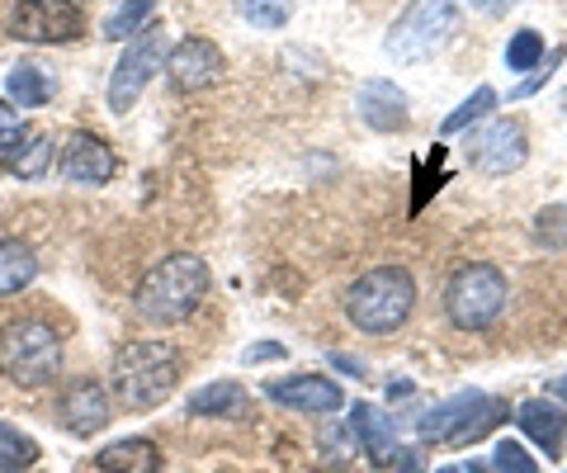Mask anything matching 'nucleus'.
Instances as JSON below:
<instances>
[{
  "mask_svg": "<svg viewBox=\"0 0 567 473\" xmlns=\"http://www.w3.org/2000/svg\"><path fill=\"white\" fill-rule=\"evenodd\" d=\"M208 294V266L199 256H166L147 279L137 285L133 294V308L142 322H156V327H171V322H185L194 308L204 304Z\"/></svg>",
  "mask_w": 567,
  "mask_h": 473,
  "instance_id": "1",
  "label": "nucleus"
},
{
  "mask_svg": "<svg viewBox=\"0 0 567 473\" xmlns=\"http://www.w3.org/2000/svg\"><path fill=\"white\" fill-rule=\"evenodd\" d=\"M416 308V285L412 275L398 270V266H379L360 275L346 294V312L350 322L369 331V337H388V331H398L406 318H412Z\"/></svg>",
  "mask_w": 567,
  "mask_h": 473,
  "instance_id": "2",
  "label": "nucleus"
},
{
  "mask_svg": "<svg viewBox=\"0 0 567 473\" xmlns=\"http://www.w3.org/2000/svg\"><path fill=\"white\" fill-rule=\"evenodd\" d=\"M175 379H181V356L166 341H133L114 360V393L128 412H152L175 389Z\"/></svg>",
  "mask_w": 567,
  "mask_h": 473,
  "instance_id": "3",
  "label": "nucleus"
},
{
  "mask_svg": "<svg viewBox=\"0 0 567 473\" xmlns=\"http://www.w3.org/2000/svg\"><path fill=\"white\" fill-rule=\"evenodd\" d=\"M62 370L58 331L39 318H14L0 327V374L20 389H43Z\"/></svg>",
  "mask_w": 567,
  "mask_h": 473,
  "instance_id": "4",
  "label": "nucleus"
},
{
  "mask_svg": "<svg viewBox=\"0 0 567 473\" xmlns=\"http://www.w3.org/2000/svg\"><path fill=\"white\" fill-rule=\"evenodd\" d=\"M496 422H506V402H496L487 393H458L425 412L416 431L431 445H468V441H483Z\"/></svg>",
  "mask_w": 567,
  "mask_h": 473,
  "instance_id": "5",
  "label": "nucleus"
},
{
  "mask_svg": "<svg viewBox=\"0 0 567 473\" xmlns=\"http://www.w3.org/2000/svg\"><path fill=\"white\" fill-rule=\"evenodd\" d=\"M458 24V0H412L402 20L388 29V52L398 62H425L454 33Z\"/></svg>",
  "mask_w": 567,
  "mask_h": 473,
  "instance_id": "6",
  "label": "nucleus"
},
{
  "mask_svg": "<svg viewBox=\"0 0 567 473\" xmlns=\"http://www.w3.org/2000/svg\"><path fill=\"white\" fill-rule=\"evenodd\" d=\"M450 318L454 327H464V331H483L492 327L496 318H502V308H506V275L487 266V260H477V266H464L454 279H450Z\"/></svg>",
  "mask_w": 567,
  "mask_h": 473,
  "instance_id": "7",
  "label": "nucleus"
},
{
  "mask_svg": "<svg viewBox=\"0 0 567 473\" xmlns=\"http://www.w3.org/2000/svg\"><path fill=\"white\" fill-rule=\"evenodd\" d=\"M162 62H166V33L162 29H147L142 39H133L128 48H123V58H118L114 76H110V110L128 114L137 104V95L147 91V81L162 72Z\"/></svg>",
  "mask_w": 567,
  "mask_h": 473,
  "instance_id": "8",
  "label": "nucleus"
},
{
  "mask_svg": "<svg viewBox=\"0 0 567 473\" xmlns=\"http://www.w3.org/2000/svg\"><path fill=\"white\" fill-rule=\"evenodd\" d=\"M85 29L76 0H14L10 33L20 43H71Z\"/></svg>",
  "mask_w": 567,
  "mask_h": 473,
  "instance_id": "9",
  "label": "nucleus"
},
{
  "mask_svg": "<svg viewBox=\"0 0 567 473\" xmlns=\"http://www.w3.org/2000/svg\"><path fill=\"white\" fill-rule=\"evenodd\" d=\"M525 124H516V119H502V124H487V128H477L468 137V162L477 171H487V175H511L520 162H525Z\"/></svg>",
  "mask_w": 567,
  "mask_h": 473,
  "instance_id": "10",
  "label": "nucleus"
},
{
  "mask_svg": "<svg viewBox=\"0 0 567 473\" xmlns=\"http://www.w3.org/2000/svg\"><path fill=\"white\" fill-rule=\"evenodd\" d=\"M166 72H171V85L181 95H199L223 76V52L208 39H181L166 52Z\"/></svg>",
  "mask_w": 567,
  "mask_h": 473,
  "instance_id": "11",
  "label": "nucleus"
},
{
  "mask_svg": "<svg viewBox=\"0 0 567 473\" xmlns=\"http://www.w3.org/2000/svg\"><path fill=\"white\" fill-rule=\"evenodd\" d=\"M279 408H298V412H341L346 408V393L341 383H331L322 374H293V379H279V383H265Z\"/></svg>",
  "mask_w": 567,
  "mask_h": 473,
  "instance_id": "12",
  "label": "nucleus"
},
{
  "mask_svg": "<svg viewBox=\"0 0 567 473\" xmlns=\"http://www.w3.org/2000/svg\"><path fill=\"white\" fill-rule=\"evenodd\" d=\"M516 422H520V431L535 441L548 460H558V454L567 450V412L558 408L554 398H529V402H520V412H516Z\"/></svg>",
  "mask_w": 567,
  "mask_h": 473,
  "instance_id": "13",
  "label": "nucleus"
},
{
  "mask_svg": "<svg viewBox=\"0 0 567 473\" xmlns=\"http://www.w3.org/2000/svg\"><path fill=\"white\" fill-rule=\"evenodd\" d=\"M110 417H114V408H110V398H104L100 383H76V389L58 402V422L71 435H95V431L110 426Z\"/></svg>",
  "mask_w": 567,
  "mask_h": 473,
  "instance_id": "14",
  "label": "nucleus"
},
{
  "mask_svg": "<svg viewBox=\"0 0 567 473\" xmlns=\"http://www.w3.org/2000/svg\"><path fill=\"white\" fill-rule=\"evenodd\" d=\"M62 171L81 185H104L114 175V152L95 133H71V143L62 147Z\"/></svg>",
  "mask_w": 567,
  "mask_h": 473,
  "instance_id": "15",
  "label": "nucleus"
},
{
  "mask_svg": "<svg viewBox=\"0 0 567 473\" xmlns=\"http://www.w3.org/2000/svg\"><path fill=\"white\" fill-rule=\"evenodd\" d=\"M360 119L374 133H398L406 128V100L393 81H364L360 85Z\"/></svg>",
  "mask_w": 567,
  "mask_h": 473,
  "instance_id": "16",
  "label": "nucleus"
},
{
  "mask_svg": "<svg viewBox=\"0 0 567 473\" xmlns=\"http://www.w3.org/2000/svg\"><path fill=\"white\" fill-rule=\"evenodd\" d=\"M350 426H354V441L364 445V454L374 464H393L398 460V431L393 422L374 408V402H360V408L350 412Z\"/></svg>",
  "mask_w": 567,
  "mask_h": 473,
  "instance_id": "17",
  "label": "nucleus"
},
{
  "mask_svg": "<svg viewBox=\"0 0 567 473\" xmlns=\"http://www.w3.org/2000/svg\"><path fill=\"white\" fill-rule=\"evenodd\" d=\"M100 473H162V450L152 441H114L100 450Z\"/></svg>",
  "mask_w": 567,
  "mask_h": 473,
  "instance_id": "18",
  "label": "nucleus"
},
{
  "mask_svg": "<svg viewBox=\"0 0 567 473\" xmlns=\"http://www.w3.org/2000/svg\"><path fill=\"white\" fill-rule=\"evenodd\" d=\"M33 275H39V256H33L24 241H0V299L6 294H20L33 285Z\"/></svg>",
  "mask_w": 567,
  "mask_h": 473,
  "instance_id": "19",
  "label": "nucleus"
},
{
  "mask_svg": "<svg viewBox=\"0 0 567 473\" xmlns=\"http://www.w3.org/2000/svg\"><path fill=\"white\" fill-rule=\"evenodd\" d=\"M189 412L194 417H246V389L241 383H208V389H199L189 398Z\"/></svg>",
  "mask_w": 567,
  "mask_h": 473,
  "instance_id": "20",
  "label": "nucleus"
},
{
  "mask_svg": "<svg viewBox=\"0 0 567 473\" xmlns=\"http://www.w3.org/2000/svg\"><path fill=\"white\" fill-rule=\"evenodd\" d=\"M10 104H20V110H39V104L52 100V76L43 72V66H33V62H20L10 72Z\"/></svg>",
  "mask_w": 567,
  "mask_h": 473,
  "instance_id": "21",
  "label": "nucleus"
},
{
  "mask_svg": "<svg viewBox=\"0 0 567 473\" xmlns=\"http://www.w3.org/2000/svg\"><path fill=\"white\" fill-rule=\"evenodd\" d=\"M33 460H39V445H33V435H24L20 426H6V422H0V473L29 469Z\"/></svg>",
  "mask_w": 567,
  "mask_h": 473,
  "instance_id": "22",
  "label": "nucleus"
},
{
  "mask_svg": "<svg viewBox=\"0 0 567 473\" xmlns=\"http://www.w3.org/2000/svg\"><path fill=\"white\" fill-rule=\"evenodd\" d=\"M492 110H496V91H492V85H477L473 100H464V104H458V110L445 119V124H440V133H445V137L464 133L468 124H477V119H487Z\"/></svg>",
  "mask_w": 567,
  "mask_h": 473,
  "instance_id": "23",
  "label": "nucleus"
},
{
  "mask_svg": "<svg viewBox=\"0 0 567 473\" xmlns=\"http://www.w3.org/2000/svg\"><path fill=\"white\" fill-rule=\"evenodd\" d=\"M544 58H548V52H544V39L535 29H520L516 39L506 43V66H511V72H539Z\"/></svg>",
  "mask_w": 567,
  "mask_h": 473,
  "instance_id": "24",
  "label": "nucleus"
},
{
  "mask_svg": "<svg viewBox=\"0 0 567 473\" xmlns=\"http://www.w3.org/2000/svg\"><path fill=\"white\" fill-rule=\"evenodd\" d=\"M256 29H279L293 14V0H233Z\"/></svg>",
  "mask_w": 567,
  "mask_h": 473,
  "instance_id": "25",
  "label": "nucleus"
},
{
  "mask_svg": "<svg viewBox=\"0 0 567 473\" xmlns=\"http://www.w3.org/2000/svg\"><path fill=\"white\" fill-rule=\"evenodd\" d=\"M156 0H123V6L110 14V24H104V39H128V33L147 20Z\"/></svg>",
  "mask_w": 567,
  "mask_h": 473,
  "instance_id": "26",
  "label": "nucleus"
},
{
  "mask_svg": "<svg viewBox=\"0 0 567 473\" xmlns=\"http://www.w3.org/2000/svg\"><path fill=\"white\" fill-rule=\"evenodd\" d=\"M492 469H496V473H539V464L529 460L525 445H516V441H502V445H496Z\"/></svg>",
  "mask_w": 567,
  "mask_h": 473,
  "instance_id": "27",
  "label": "nucleus"
},
{
  "mask_svg": "<svg viewBox=\"0 0 567 473\" xmlns=\"http://www.w3.org/2000/svg\"><path fill=\"white\" fill-rule=\"evenodd\" d=\"M48 156H52V137H39V143H33L29 152H20V156H14V162H10V171H14V175H39Z\"/></svg>",
  "mask_w": 567,
  "mask_h": 473,
  "instance_id": "28",
  "label": "nucleus"
},
{
  "mask_svg": "<svg viewBox=\"0 0 567 473\" xmlns=\"http://www.w3.org/2000/svg\"><path fill=\"white\" fill-rule=\"evenodd\" d=\"M535 227H539V237H548V247H567V204L548 208Z\"/></svg>",
  "mask_w": 567,
  "mask_h": 473,
  "instance_id": "29",
  "label": "nucleus"
},
{
  "mask_svg": "<svg viewBox=\"0 0 567 473\" xmlns=\"http://www.w3.org/2000/svg\"><path fill=\"white\" fill-rule=\"evenodd\" d=\"M29 137V128H24V119L14 114V104H0V147H20Z\"/></svg>",
  "mask_w": 567,
  "mask_h": 473,
  "instance_id": "30",
  "label": "nucleus"
},
{
  "mask_svg": "<svg viewBox=\"0 0 567 473\" xmlns=\"http://www.w3.org/2000/svg\"><path fill=\"white\" fill-rule=\"evenodd\" d=\"M558 62H563V52H548V62H544V66H539V72H535V76H529L525 85H516V91H511V100H529V95H535V91H539V85H544L548 76H554V66H558Z\"/></svg>",
  "mask_w": 567,
  "mask_h": 473,
  "instance_id": "31",
  "label": "nucleus"
},
{
  "mask_svg": "<svg viewBox=\"0 0 567 473\" xmlns=\"http://www.w3.org/2000/svg\"><path fill=\"white\" fill-rule=\"evenodd\" d=\"M284 356H289V350H284L279 341H260V346H246V364H265V360H284Z\"/></svg>",
  "mask_w": 567,
  "mask_h": 473,
  "instance_id": "32",
  "label": "nucleus"
},
{
  "mask_svg": "<svg viewBox=\"0 0 567 473\" xmlns=\"http://www.w3.org/2000/svg\"><path fill=\"white\" fill-rule=\"evenodd\" d=\"M511 6H516V0H473V10L477 14H492V20H496V14H506Z\"/></svg>",
  "mask_w": 567,
  "mask_h": 473,
  "instance_id": "33",
  "label": "nucleus"
},
{
  "mask_svg": "<svg viewBox=\"0 0 567 473\" xmlns=\"http://www.w3.org/2000/svg\"><path fill=\"white\" fill-rule=\"evenodd\" d=\"M331 364H336V370H346V374H360V379H364V364L350 360V356H331Z\"/></svg>",
  "mask_w": 567,
  "mask_h": 473,
  "instance_id": "34",
  "label": "nucleus"
},
{
  "mask_svg": "<svg viewBox=\"0 0 567 473\" xmlns=\"http://www.w3.org/2000/svg\"><path fill=\"white\" fill-rule=\"evenodd\" d=\"M398 473H421V460L416 454H398Z\"/></svg>",
  "mask_w": 567,
  "mask_h": 473,
  "instance_id": "35",
  "label": "nucleus"
},
{
  "mask_svg": "<svg viewBox=\"0 0 567 473\" xmlns=\"http://www.w3.org/2000/svg\"><path fill=\"white\" fill-rule=\"evenodd\" d=\"M554 398H563V402H567V374H563V379L554 383Z\"/></svg>",
  "mask_w": 567,
  "mask_h": 473,
  "instance_id": "36",
  "label": "nucleus"
},
{
  "mask_svg": "<svg viewBox=\"0 0 567 473\" xmlns=\"http://www.w3.org/2000/svg\"><path fill=\"white\" fill-rule=\"evenodd\" d=\"M435 473H464V469H435Z\"/></svg>",
  "mask_w": 567,
  "mask_h": 473,
  "instance_id": "37",
  "label": "nucleus"
},
{
  "mask_svg": "<svg viewBox=\"0 0 567 473\" xmlns=\"http://www.w3.org/2000/svg\"><path fill=\"white\" fill-rule=\"evenodd\" d=\"M10 473H24V469H10Z\"/></svg>",
  "mask_w": 567,
  "mask_h": 473,
  "instance_id": "38",
  "label": "nucleus"
}]
</instances>
